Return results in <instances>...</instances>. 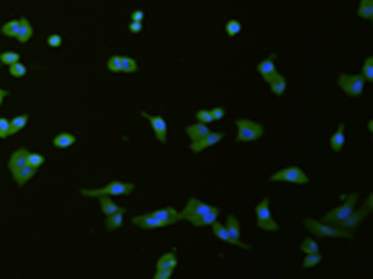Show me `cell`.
I'll return each mask as SVG.
<instances>
[{
    "label": "cell",
    "instance_id": "cell-1",
    "mask_svg": "<svg viewBox=\"0 0 373 279\" xmlns=\"http://www.w3.org/2000/svg\"><path fill=\"white\" fill-rule=\"evenodd\" d=\"M304 224L309 230V232L312 233L313 236L318 238H348V240H353L355 235L351 232L342 230L340 227L335 226L332 223H327L323 221H317V220L312 219V217H308L304 221Z\"/></svg>",
    "mask_w": 373,
    "mask_h": 279
},
{
    "label": "cell",
    "instance_id": "cell-2",
    "mask_svg": "<svg viewBox=\"0 0 373 279\" xmlns=\"http://www.w3.org/2000/svg\"><path fill=\"white\" fill-rule=\"evenodd\" d=\"M133 183H122V181L113 180L110 184L105 185L103 188L98 189H81V195L86 197H95L98 196H120V195H129L133 191Z\"/></svg>",
    "mask_w": 373,
    "mask_h": 279
},
{
    "label": "cell",
    "instance_id": "cell-3",
    "mask_svg": "<svg viewBox=\"0 0 373 279\" xmlns=\"http://www.w3.org/2000/svg\"><path fill=\"white\" fill-rule=\"evenodd\" d=\"M235 125L238 128L237 141L249 143V141L258 140L264 136L263 125L251 119H247V118L237 119L235 120Z\"/></svg>",
    "mask_w": 373,
    "mask_h": 279
},
{
    "label": "cell",
    "instance_id": "cell-4",
    "mask_svg": "<svg viewBox=\"0 0 373 279\" xmlns=\"http://www.w3.org/2000/svg\"><path fill=\"white\" fill-rule=\"evenodd\" d=\"M358 196H360V194L358 193H353V194H351V195L347 196L346 201H344L343 204L335 207V209L330 210L329 212H326L322 221L327 222V223L336 224L337 222L346 219V217L356 209V205H357V201H358Z\"/></svg>",
    "mask_w": 373,
    "mask_h": 279
},
{
    "label": "cell",
    "instance_id": "cell-5",
    "mask_svg": "<svg viewBox=\"0 0 373 279\" xmlns=\"http://www.w3.org/2000/svg\"><path fill=\"white\" fill-rule=\"evenodd\" d=\"M255 215H256V224L259 228L269 232H275L280 230L278 222L273 219L270 210V200L269 197L263 198L256 206H255Z\"/></svg>",
    "mask_w": 373,
    "mask_h": 279
},
{
    "label": "cell",
    "instance_id": "cell-6",
    "mask_svg": "<svg viewBox=\"0 0 373 279\" xmlns=\"http://www.w3.org/2000/svg\"><path fill=\"white\" fill-rule=\"evenodd\" d=\"M212 207H213L212 205L205 204V202L200 201L199 198L190 197L186 204V206H184V209L181 211L182 220H186V221L190 222L194 227H197L199 220L208 211H211Z\"/></svg>",
    "mask_w": 373,
    "mask_h": 279
},
{
    "label": "cell",
    "instance_id": "cell-7",
    "mask_svg": "<svg viewBox=\"0 0 373 279\" xmlns=\"http://www.w3.org/2000/svg\"><path fill=\"white\" fill-rule=\"evenodd\" d=\"M270 181H279V183H289L295 185H306L310 183L308 175L299 167H287L279 170L270 176Z\"/></svg>",
    "mask_w": 373,
    "mask_h": 279
},
{
    "label": "cell",
    "instance_id": "cell-8",
    "mask_svg": "<svg viewBox=\"0 0 373 279\" xmlns=\"http://www.w3.org/2000/svg\"><path fill=\"white\" fill-rule=\"evenodd\" d=\"M337 84L340 88L349 97H360L365 89L366 80L361 73L358 75H347V73H340Z\"/></svg>",
    "mask_w": 373,
    "mask_h": 279
},
{
    "label": "cell",
    "instance_id": "cell-9",
    "mask_svg": "<svg viewBox=\"0 0 373 279\" xmlns=\"http://www.w3.org/2000/svg\"><path fill=\"white\" fill-rule=\"evenodd\" d=\"M370 212H371V210L367 209L366 206L361 207V209H355L352 212H351V214L348 215V216L346 217V219L337 222L335 226L340 227V228L347 231V232L353 233L355 231H357V228L361 226L363 220L368 216Z\"/></svg>",
    "mask_w": 373,
    "mask_h": 279
},
{
    "label": "cell",
    "instance_id": "cell-10",
    "mask_svg": "<svg viewBox=\"0 0 373 279\" xmlns=\"http://www.w3.org/2000/svg\"><path fill=\"white\" fill-rule=\"evenodd\" d=\"M141 114L150 122L152 125V129L155 132V136L159 143L164 144L167 141V136H168V124H167L166 119L162 115H152L143 111Z\"/></svg>",
    "mask_w": 373,
    "mask_h": 279
},
{
    "label": "cell",
    "instance_id": "cell-11",
    "mask_svg": "<svg viewBox=\"0 0 373 279\" xmlns=\"http://www.w3.org/2000/svg\"><path fill=\"white\" fill-rule=\"evenodd\" d=\"M132 222H133L136 226H138L139 228H142V230H155V228H163V227H167L168 224L166 223L162 220L157 219L155 215H152V212H148V214H143V215H138V216H134L132 219Z\"/></svg>",
    "mask_w": 373,
    "mask_h": 279
},
{
    "label": "cell",
    "instance_id": "cell-12",
    "mask_svg": "<svg viewBox=\"0 0 373 279\" xmlns=\"http://www.w3.org/2000/svg\"><path fill=\"white\" fill-rule=\"evenodd\" d=\"M224 138V133L221 132H211V133L205 136L204 138L199 139L197 141H192L189 144V149L195 153V154H199L202 151H204L205 149H208L209 146H213L216 144H218L221 139Z\"/></svg>",
    "mask_w": 373,
    "mask_h": 279
},
{
    "label": "cell",
    "instance_id": "cell-13",
    "mask_svg": "<svg viewBox=\"0 0 373 279\" xmlns=\"http://www.w3.org/2000/svg\"><path fill=\"white\" fill-rule=\"evenodd\" d=\"M212 230H213V233L219 238V240L224 241V242L229 243V245L237 246V247L243 248V250H251V247H250L249 245H247V243L242 242V241H238V240H235V238L231 237L230 233H229L228 230L225 228V226L221 224L218 220L212 223Z\"/></svg>",
    "mask_w": 373,
    "mask_h": 279
},
{
    "label": "cell",
    "instance_id": "cell-14",
    "mask_svg": "<svg viewBox=\"0 0 373 279\" xmlns=\"http://www.w3.org/2000/svg\"><path fill=\"white\" fill-rule=\"evenodd\" d=\"M28 155H29V150L24 146L16 149L15 151H13L8 160V169L11 174L16 172L18 170H20L21 167H24L25 165H28Z\"/></svg>",
    "mask_w": 373,
    "mask_h": 279
},
{
    "label": "cell",
    "instance_id": "cell-15",
    "mask_svg": "<svg viewBox=\"0 0 373 279\" xmlns=\"http://www.w3.org/2000/svg\"><path fill=\"white\" fill-rule=\"evenodd\" d=\"M256 68H258V72L260 73L261 77L264 79V81H265L268 84L273 81L274 77H275V76L279 73L273 57H268V58H265V60L261 61V62H259L258 67Z\"/></svg>",
    "mask_w": 373,
    "mask_h": 279
},
{
    "label": "cell",
    "instance_id": "cell-16",
    "mask_svg": "<svg viewBox=\"0 0 373 279\" xmlns=\"http://www.w3.org/2000/svg\"><path fill=\"white\" fill-rule=\"evenodd\" d=\"M152 215H155L157 219H159V220H162V221L166 222L168 226H171V224H174V223H177V222L182 221L181 212L177 211V210L172 206H167V207H164V209L155 210V211H152Z\"/></svg>",
    "mask_w": 373,
    "mask_h": 279
},
{
    "label": "cell",
    "instance_id": "cell-17",
    "mask_svg": "<svg viewBox=\"0 0 373 279\" xmlns=\"http://www.w3.org/2000/svg\"><path fill=\"white\" fill-rule=\"evenodd\" d=\"M19 20H20V25H19V31L15 39L18 40L19 44H27L34 35V29H32L30 21L25 16H21Z\"/></svg>",
    "mask_w": 373,
    "mask_h": 279
},
{
    "label": "cell",
    "instance_id": "cell-18",
    "mask_svg": "<svg viewBox=\"0 0 373 279\" xmlns=\"http://www.w3.org/2000/svg\"><path fill=\"white\" fill-rule=\"evenodd\" d=\"M211 129H209V127H208L207 124H204V123H194V124L192 125H188L186 128V133L188 134V137H189V139L192 141H197L199 140V139L204 138L205 136H208V134L211 133Z\"/></svg>",
    "mask_w": 373,
    "mask_h": 279
},
{
    "label": "cell",
    "instance_id": "cell-19",
    "mask_svg": "<svg viewBox=\"0 0 373 279\" xmlns=\"http://www.w3.org/2000/svg\"><path fill=\"white\" fill-rule=\"evenodd\" d=\"M36 172H37V169L30 167V165H25L24 167H21L20 170H18V171L14 172V174H11V176H13V179L15 180V183L18 184L19 186H24L25 184L29 183L32 177L36 175Z\"/></svg>",
    "mask_w": 373,
    "mask_h": 279
},
{
    "label": "cell",
    "instance_id": "cell-20",
    "mask_svg": "<svg viewBox=\"0 0 373 279\" xmlns=\"http://www.w3.org/2000/svg\"><path fill=\"white\" fill-rule=\"evenodd\" d=\"M344 123H340L339 127H337L336 132L331 136L330 138V145L331 149L336 153H340L342 150L344 145V141H346V137H344Z\"/></svg>",
    "mask_w": 373,
    "mask_h": 279
},
{
    "label": "cell",
    "instance_id": "cell-21",
    "mask_svg": "<svg viewBox=\"0 0 373 279\" xmlns=\"http://www.w3.org/2000/svg\"><path fill=\"white\" fill-rule=\"evenodd\" d=\"M126 214V209L121 207L119 211L113 212V214L108 215L107 219L105 220V224L107 227L108 231H115L117 228H121L124 224V215Z\"/></svg>",
    "mask_w": 373,
    "mask_h": 279
},
{
    "label": "cell",
    "instance_id": "cell-22",
    "mask_svg": "<svg viewBox=\"0 0 373 279\" xmlns=\"http://www.w3.org/2000/svg\"><path fill=\"white\" fill-rule=\"evenodd\" d=\"M29 114L24 113V114L15 115L14 118H11L10 120V129H9V136H15L19 132H21L23 129L27 127L28 122H29Z\"/></svg>",
    "mask_w": 373,
    "mask_h": 279
},
{
    "label": "cell",
    "instance_id": "cell-23",
    "mask_svg": "<svg viewBox=\"0 0 373 279\" xmlns=\"http://www.w3.org/2000/svg\"><path fill=\"white\" fill-rule=\"evenodd\" d=\"M75 141H76V137L71 133H67V132H62V133L55 136V138L53 139L54 146L58 149L70 148L71 145H74Z\"/></svg>",
    "mask_w": 373,
    "mask_h": 279
},
{
    "label": "cell",
    "instance_id": "cell-24",
    "mask_svg": "<svg viewBox=\"0 0 373 279\" xmlns=\"http://www.w3.org/2000/svg\"><path fill=\"white\" fill-rule=\"evenodd\" d=\"M269 86H270L271 92H273L274 94H276V96H279V97H281L282 94L285 93V91H286V88H287V81H286V79H285L284 76L281 75V73H278V75L274 77L273 81L269 84Z\"/></svg>",
    "mask_w": 373,
    "mask_h": 279
},
{
    "label": "cell",
    "instance_id": "cell-25",
    "mask_svg": "<svg viewBox=\"0 0 373 279\" xmlns=\"http://www.w3.org/2000/svg\"><path fill=\"white\" fill-rule=\"evenodd\" d=\"M178 266V259L176 257L174 252L164 253L162 257L155 263V269H163V268H176Z\"/></svg>",
    "mask_w": 373,
    "mask_h": 279
},
{
    "label": "cell",
    "instance_id": "cell-26",
    "mask_svg": "<svg viewBox=\"0 0 373 279\" xmlns=\"http://www.w3.org/2000/svg\"><path fill=\"white\" fill-rule=\"evenodd\" d=\"M97 198H98V202H100L101 211H102L106 216H108V215L113 214V212H116V211H119V210L121 209V207H120L119 205L116 204L115 201L112 200V198H110V196L102 195V196H98Z\"/></svg>",
    "mask_w": 373,
    "mask_h": 279
},
{
    "label": "cell",
    "instance_id": "cell-27",
    "mask_svg": "<svg viewBox=\"0 0 373 279\" xmlns=\"http://www.w3.org/2000/svg\"><path fill=\"white\" fill-rule=\"evenodd\" d=\"M19 25H20L19 19H11V20L3 24V27L0 29V34L6 37H14L15 39L19 31Z\"/></svg>",
    "mask_w": 373,
    "mask_h": 279
},
{
    "label": "cell",
    "instance_id": "cell-28",
    "mask_svg": "<svg viewBox=\"0 0 373 279\" xmlns=\"http://www.w3.org/2000/svg\"><path fill=\"white\" fill-rule=\"evenodd\" d=\"M357 15L365 20H373V0H360Z\"/></svg>",
    "mask_w": 373,
    "mask_h": 279
},
{
    "label": "cell",
    "instance_id": "cell-29",
    "mask_svg": "<svg viewBox=\"0 0 373 279\" xmlns=\"http://www.w3.org/2000/svg\"><path fill=\"white\" fill-rule=\"evenodd\" d=\"M225 228L228 230V232L230 233L231 237L240 241V223L234 215L230 214L228 217H226Z\"/></svg>",
    "mask_w": 373,
    "mask_h": 279
},
{
    "label": "cell",
    "instance_id": "cell-30",
    "mask_svg": "<svg viewBox=\"0 0 373 279\" xmlns=\"http://www.w3.org/2000/svg\"><path fill=\"white\" fill-rule=\"evenodd\" d=\"M219 215H220V210H219L218 207L213 206V207H212L211 211H208L207 214H205L204 216H203L202 219L199 220V222H198L197 227L212 226V223H213V222H216L217 220H218Z\"/></svg>",
    "mask_w": 373,
    "mask_h": 279
},
{
    "label": "cell",
    "instance_id": "cell-31",
    "mask_svg": "<svg viewBox=\"0 0 373 279\" xmlns=\"http://www.w3.org/2000/svg\"><path fill=\"white\" fill-rule=\"evenodd\" d=\"M321 261H322V254H321L320 252L309 253V254L305 256L304 261H302V266L306 269L313 268V267L317 266Z\"/></svg>",
    "mask_w": 373,
    "mask_h": 279
},
{
    "label": "cell",
    "instance_id": "cell-32",
    "mask_svg": "<svg viewBox=\"0 0 373 279\" xmlns=\"http://www.w3.org/2000/svg\"><path fill=\"white\" fill-rule=\"evenodd\" d=\"M138 71V63L129 56H122V73H134Z\"/></svg>",
    "mask_w": 373,
    "mask_h": 279
},
{
    "label": "cell",
    "instance_id": "cell-33",
    "mask_svg": "<svg viewBox=\"0 0 373 279\" xmlns=\"http://www.w3.org/2000/svg\"><path fill=\"white\" fill-rule=\"evenodd\" d=\"M18 61H20V54L15 53V51H4L0 54V62L3 65L11 66Z\"/></svg>",
    "mask_w": 373,
    "mask_h": 279
},
{
    "label": "cell",
    "instance_id": "cell-34",
    "mask_svg": "<svg viewBox=\"0 0 373 279\" xmlns=\"http://www.w3.org/2000/svg\"><path fill=\"white\" fill-rule=\"evenodd\" d=\"M300 250H301L304 253H306V254H309V253L320 252L318 243L316 242L315 240H312V238H309V237L302 241V243L300 245Z\"/></svg>",
    "mask_w": 373,
    "mask_h": 279
},
{
    "label": "cell",
    "instance_id": "cell-35",
    "mask_svg": "<svg viewBox=\"0 0 373 279\" xmlns=\"http://www.w3.org/2000/svg\"><path fill=\"white\" fill-rule=\"evenodd\" d=\"M9 73H10L13 77H15V79H21V77H24L28 73V68L24 63L18 61V62H15L14 65L9 66Z\"/></svg>",
    "mask_w": 373,
    "mask_h": 279
},
{
    "label": "cell",
    "instance_id": "cell-36",
    "mask_svg": "<svg viewBox=\"0 0 373 279\" xmlns=\"http://www.w3.org/2000/svg\"><path fill=\"white\" fill-rule=\"evenodd\" d=\"M361 75L363 76V79L368 82L373 81V57L372 56H368L367 58L365 60L362 66V73Z\"/></svg>",
    "mask_w": 373,
    "mask_h": 279
},
{
    "label": "cell",
    "instance_id": "cell-37",
    "mask_svg": "<svg viewBox=\"0 0 373 279\" xmlns=\"http://www.w3.org/2000/svg\"><path fill=\"white\" fill-rule=\"evenodd\" d=\"M107 68L110 72L120 73L122 72V56L113 55L107 60Z\"/></svg>",
    "mask_w": 373,
    "mask_h": 279
},
{
    "label": "cell",
    "instance_id": "cell-38",
    "mask_svg": "<svg viewBox=\"0 0 373 279\" xmlns=\"http://www.w3.org/2000/svg\"><path fill=\"white\" fill-rule=\"evenodd\" d=\"M225 31L226 34H228V36H237V35L242 31V24H240V21L237 20V19H231V20H229L228 23L225 24Z\"/></svg>",
    "mask_w": 373,
    "mask_h": 279
},
{
    "label": "cell",
    "instance_id": "cell-39",
    "mask_svg": "<svg viewBox=\"0 0 373 279\" xmlns=\"http://www.w3.org/2000/svg\"><path fill=\"white\" fill-rule=\"evenodd\" d=\"M45 160H46L45 157L42 154H40V153H30L29 151V155H28V165H30V167H35V169H39V167L44 164Z\"/></svg>",
    "mask_w": 373,
    "mask_h": 279
},
{
    "label": "cell",
    "instance_id": "cell-40",
    "mask_svg": "<svg viewBox=\"0 0 373 279\" xmlns=\"http://www.w3.org/2000/svg\"><path fill=\"white\" fill-rule=\"evenodd\" d=\"M195 118L198 119V122L204 123V124H209V123L214 122L213 117L211 114V111L208 110H199L195 113Z\"/></svg>",
    "mask_w": 373,
    "mask_h": 279
},
{
    "label": "cell",
    "instance_id": "cell-41",
    "mask_svg": "<svg viewBox=\"0 0 373 279\" xmlns=\"http://www.w3.org/2000/svg\"><path fill=\"white\" fill-rule=\"evenodd\" d=\"M10 120L5 117H0V139H6L9 137Z\"/></svg>",
    "mask_w": 373,
    "mask_h": 279
},
{
    "label": "cell",
    "instance_id": "cell-42",
    "mask_svg": "<svg viewBox=\"0 0 373 279\" xmlns=\"http://www.w3.org/2000/svg\"><path fill=\"white\" fill-rule=\"evenodd\" d=\"M176 268H163L157 269L153 276V279H169L173 276V272Z\"/></svg>",
    "mask_w": 373,
    "mask_h": 279
},
{
    "label": "cell",
    "instance_id": "cell-43",
    "mask_svg": "<svg viewBox=\"0 0 373 279\" xmlns=\"http://www.w3.org/2000/svg\"><path fill=\"white\" fill-rule=\"evenodd\" d=\"M46 44H48L50 47H54V49L60 47L61 45H62V37H61V35H59V34H53L46 39Z\"/></svg>",
    "mask_w": 373,
    "mask_h": 279
},
{
    "label": "cell",
    "instance_id": "cell-44",
    "mask_svg": "<svg viewBox=\"0 0 373 279\" xmlns=\"http://www.w3.org/2000/svg\"><path fill=\"white\" fill-rule=\"evenodd\" d=\"M211 114L214 120H220L225 115V110L223 107H214L211 110Z\"/></svg>",
    "mask_w": 373,
    "mask_h": 279
},
{
    "label": "cell",
    "instance_id": "cell-45",
    "mask_svg": "<svg viewBox=\"0 0 373 279\" xmlns=\"http://www.w3.org/2000/svg\"><path fill=\"white\" fill-rule=\"evenodd\" d=\"M142 29H143L142 23H138V21H131V23L128 24V30H129V32H132V34H139V32L142 31Z\"/></svg>",
    "mask_w": 373,
    "mask_h": 279
},
{
    "label": "cell",
    "instance_id": "cell-46",
    "mask_svg": "<svg viewBox=\"0 0 373 279\" xmlns=\"http://www.w3.org/2000/svg\"><path fill=\"white\" fill-rule=\"evenodd\" d=\"M143 19H145V13H143L142 10H139V9H137V10H134L133 13L131 14V20L132 21H138V23H142Z\"/></svg>",
    "mask_w": 373,
    "mask_h": 279
},
{
    "label": "cell",
    "instance_id": "cell-47",
    "mask_svg": "<svg viewBox=\"0 0 373 279\" xmlns=\"http://www.w3.org/2000/svg\"><path fill=\"white\" fill-rule=\"evenodd\" d=\"M8 96H10V92L6 91V89H4V88H0V106L3 105L4 99H5Z\"/></svg>",
    "mask_w": 373,
    "mask_h": 279
},
{
    "label": "cell",
    "instance_id": "cell-48",
    "mask_svg": "<svg viewBox=\"0 0 373 279\" xmlns=\"http://www.w3.org/2000/svg\"><path fill=\"white\" fill-rule=\"evenodd\" d=\"M365 206L367 207V209H370L371 211H372V209H373V194H370V196H368V197L366 198Z\"/></svg>",
    "mask_w": 373,
    "mask_h": 279
},
{
    "label": "cell",
    "instance_id": "cell-49",
    "mask_svg": "<svg viewBox=\"0 0 373 279\" xmlns=\"http://www.w3.org/2000/svg\"><path fill=\"white\" fill-rule=\"evenodd\" d=\"M367 128H368V131H370V132H371V133H372V132H373V120H372V119H371V120H370V122H368V124H367Z\"/></svg>",
    "mask_w": 373,
    "mask_h": 279
}]
</instances>
